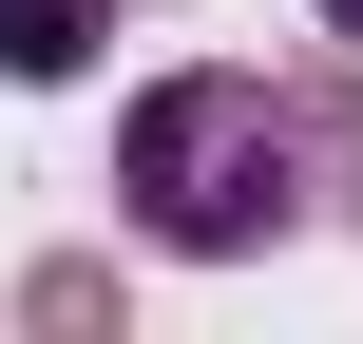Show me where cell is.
I'll use <instances>...</instances> for the list:
<instances>
[{
    "mask_svg": "<svg viewBox=\"0 0 363 344\" xmlns=\"http://www.w3.org/2000/svg\"><path fill=\"white\" fill-rule=\"evenodd\" d=\"M115 19L134 0H0V77H77V57H115Z\"/></svg>",
    "mask_w": 363,
    "mask_h": 344,
    "instance_id": "cell-2",
    "label": "cell"
},
{
    "mask_svg": "<svg viewBox=\"0 0 363 344\" xmlns=\"http://www.w3.org/2000/svg\"><path fill=\"white\" fill-rule=\"evenodd\" d=\"M325 38H363V0H325Z\"/></svg>",
    "mask_w": 363,
    "mask_h": 344,
    "instance_id": "cell-4",
    "label": "cell"
},
{
    "mask_svg": "<svg viewBox=\"0 0 363 344\" xmlns=\"http://www.w3.org/2000/svg\"><path fill=\"white\" fill-rule=\"evenodd\" d=\"M306 134H325V192H345V211H363V38H345V77L306 96Z\"/></svg>",
    "mask_w": 363,
    "mask_h": 344,
    "instance_id": "cell-3",
    "label": "cell"
},
{
    "mask_svg": "<svg viewBox=\"0 0 363 344\" xmlns=\"http://www.w3.org/2000/svg\"><path fill=\"white\" fill-rule=\"evenodd\" d=\"M115 211L153 249H191V268H249V249H287L325 211V134L268 77H153L134 134H115Z\"/></svg>",
    "mask_w": 363,
    "mask_h": 344,
    "instance_id": "cell-1",
    "label": "cell"
}]
</instances>
